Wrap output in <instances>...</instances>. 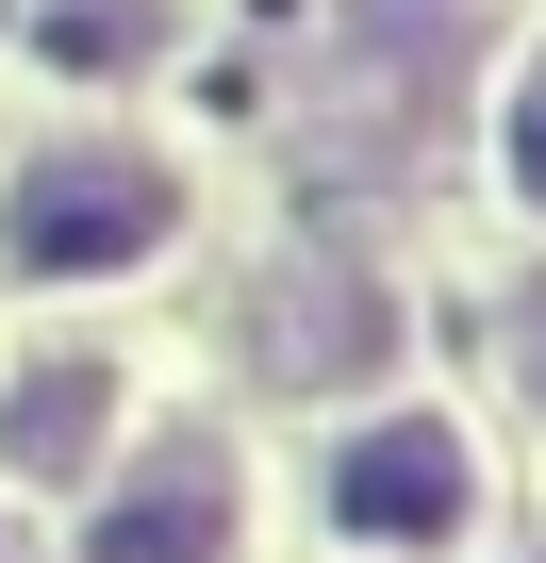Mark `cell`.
I'll return each mask as SVG.
<instances>
[{"mask_svg":"<svg viewBox=\"0 0 546 563\" xmlns=\"http://www.w3.org/2000/svg\"><path fill=\"white\" fill-rule=\"evenodd\" d=\"M100 431H116V365H83V349H51V365L0 382V464L18 481H83Z\"/></svg>","mask_w":546,"mask_h":563,"instance_id":"obj_4","label":"cell"},{"mask_svg":"<svg viewBox=\"0 0 546 563\" xmlns=\"http://www.w3.org/2000/svg\"><path fill=\"white\" fill-rule=\"evenodd\" d=\"M83 563H232V448L215 431L133 448L116 497H100V530H83Z\"/></svg>","mask_w":546,"mask_h":563,"instance_id":"obj_3","label":"cell"},{"mask_svg":"<svg viewBox=\"0 0 546 563\" xmlns=\"http://www.w3.org/2000/svg\"><path fill=\"white\" fill-rule=\"evenodd\" d=\"M497 199L546 232V34L513 51V84H497Z\"/></svg>","mask_w":546,"mask_h":563,"instance_id":"obj_6","label":"cell"},{"mask_svg":"<svg viewBox=\"0 0 546 563\" xmlns=\"http://www.w3.org/2000/svg\"><path fill=\"white\" fill-rule=\"evenodd\" d=\"M480 431L447 415V398H381V415H348L332 448H315V530L348 547V563H464L480 547Z\"/></svg>","mask_w":546,"mask_h":563,"instance_id":"obj_2","label":"cell"},{"mask_svg":"<svg viewBox=\"0 0 546 563\" xmlns=\"http://www.w3.org/2000/svg\"><path fill=\"white\" fill-rule=\"evenodd\" d=\"M0 563H18V530H0Z\"/></svg>","mask_w":546,"mask_h":563,"instance_id":"obj_7","label":"cell"},{"mask_svg":"<svg viewBox=\"0 0 546 563\" xmlns=\"http://www.w3.org/2000/svg\"><path fill=\"white\" fill-rule=\"evenodd\" d=\"M18 51L67 67V84H133L182 51V0H18Z\"/></svg>","mask_w":546,"mask_h":563,"instance_id":"obj_5","label":"cell"},{"mask_svg":"<svg viewBox=\"0 0 546 563\" xmlns=\"http://www.w3.org/2000/svg\"><path fill=\"white\" fill-rule=\"evenodd\" d=\"M166 232H182V166L149 150V133H34L18 166H0V265L18 282H133V265H166Z\"/></svg>","mask_w":546,"mask_h":563,"instance_id":"obj_1","label":"cell"}]
</instances>
